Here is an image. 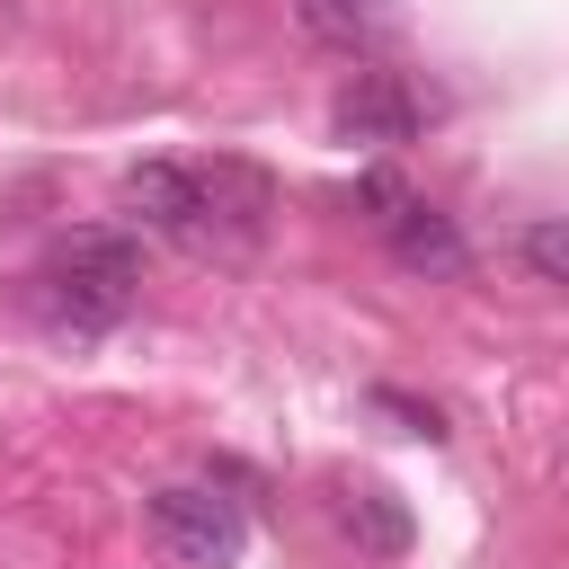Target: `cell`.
Listing matches in <instances>:
<instances>
[{"label": "cell", "mask_w": 569, "mask_h": 569, "mask_svg": "<svg viewBox=\"0 0 569 569\" xmlns=\"http://www.w3.org/2000/svg\"><path fill=\"white\" fill-rule=\"evenodd\" d=\"M133 284H142V240L116 222H89L36 267V311L53 338H107L133 311Z\"/></svg>", "instance_id": "obj_1"}, {"label": "cell", "mask_w": 569, "mask_h": 569, "mask_svg": "<svg viewBox=\"0 0 569 569\" xmlns=\"http://www.w3.org/2000/svg\"><path fill=\"white\" fill-rule=\"evenodd\" d=\"M142 533H151V551H160L169 569H240V551H249V516H240V498L213 489V480H169V489H151Z\"/></svg>", "instance_id": "obj_2"}, {"label": "cell", "mask_w": 569, "mask_h": 569, "mask_svg": "<svg viewBox=\"0 0 569 569\" xmlns=\"http://www.w3.org/2000/svg\"><path fill=\"white\" fill-rule=\"evenodd\" d=\"M436 116V98L409 80V71H356L338 98H329V133L347 151H400L418 142V124Z\"/></svg>", "instance_id": "obj_3"}, {"label": "cell", "mask_w": 569, "mask_h": 569, "mask_svg": "<svg viewBox=\"0 0 569 569\" xmlns=\"http://www.w3.org/2000/svg\"><path fill=\"white\" fill-rule=\"evenodd\" d=\"M187 169H196V249H213V258L258 249V231L276 213L267 169H249V160H187Z\"/></svg>", "instance_id": "obj_4"}, {"label": "cell", "mask_w": 569, "mask_h": 569, "mask_svg": "<svg viewBox=\"0 0 569 569\" xmlns=\"http://www.w3.org/2000/svg\"><path fill=\"white\" fill-rule=\"evenodd\" d=\"M124 213H133L142 231L196 249V169H187V160H142V169H124Z\"/></svg>", "instance_id": "obj_5"}, {"label": "cell", "mask_w": 569, "mask_h": 569, "mask_svg": "<svg viewBox=\"0 0 569 569\" xmlns=\"http://www.w3.org/2000/svg\"><path fill=\"white\" fill-rule=\"evenodd\" d=\"M382 231H391V258H400L409 276H462V267H471L462 222L436 213V204H418V196H400V204L382 213Z\"/></svg>", "instance_id": "obj_6"}, {"label": "cell", "mask_w": 569, "mask_h": 569, "mask_svg": "<svg viewBox=\"0 0 569 569\" xmlns=\"http://www.w3.org/2000/svg\"><path fill=\"white\" fill-rule=\"evenodd\" d=\"M293 18H302V36L329 44V53H382V44L400 36V9H391V0H293Z\"/></svg>", "instance_id": "obj_7"}, {"label": "cell", "mask_w": 569, "mask_h": 569, "mask_svg": "<svg viewBox=\"0 0 569 569\" xmlns=\"http://www.w3.org/2000/svg\"><path fill=\"white\" fill-rule=\"evenodd\" d=\"M338 525H347V542H356L365 560H400V551H409V507H400L391 489H347V498H338Z\"/></svg>", "instance_id": "obj_8"}, {"label": "cell", "mask_w": 569, "mask_h": 569, "mask_svg": "<svg viewBox=\"0 0 569 569\" xmlns=\"http://www.w3.org/2000/svg\"><path fill=\"white\" fill-rule=\"evenodd\" d=\"M516 258H525V276H533V284H569V240H560V222H551V213L516 231Z\"/></svg>", "instance_id": "obj_9"}]
</instances>
